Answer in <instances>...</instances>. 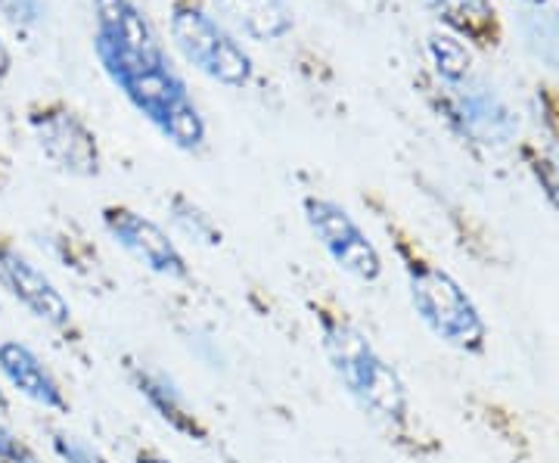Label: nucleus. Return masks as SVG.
<instances>
[{"instance_id":"1","label":"nucleus","mask_w":559,"mask_h":463,"mask_svg":"<svg viewBox=\"0 0 559 463\" xmlns=\"http://www.w3.org/2000/svg\"><path fill=\"white\" fill-rule=\"evenodd\" d=\"M320 345L348 399L370 417L373 424L401 426L411 414V395L401 373L382 358L370 336L345 314L320 311Z\"/></svg>"},{"instance_id":"2","label":"nucleus","mask_w":559,"mask_h":463,"mask_svg":"<svg viewBox=\"0 0 559 463\" xmlns=\"http://www.w3.org/2000/svg\"><path fill=\"white\" fill-rule=\"evenodd\" d=\"M404 274L411 305L426 330L457 352L479 355L488 343V323L481 318L476 299L463 289V283L439 264L423 259L404 264Z\"/></svg>"},{"instance_id":"3","label":"nucleus","mask_w":559,"mask_h":463,"mask_svg":"<svg viewBox=\"0 0 559 463\" xmlns=\"http://www.w3.org/2000/svg\"><path fill=\"white\" fill-rule=\"evenodd\" d=\"M112 84L128 97V103L150 121L162 138L178 150H200L205 143V119L193 103L187 84L168 60L134 66L112 75Z\"/></svg>"},{"instance_id":"4","label":"nucleus","mask_w":559,"mask_h":463,"mask_svg":"<svg viewBox=\"0 0 559 463\" xmlns=\"http://www.w3.org/2000/svg\"><path fill=\"white\" fill-rule=\"evenodd\" d=\"M171 38L190 66L227 87H242L252 79V60L242 44L221 25L209 10L197 3H175Z\"/></svg>"},{"instance_id":"5","label":"nucleus","mask_w":559,"mask_h":463,"mask_svg":"<svg viewBox=\"0 0 559 463\" xmlns=\"http://www.w3.org/2000/svg\"><path fill=\"white\" fill-rule=\"evenodd\" d=\"M305 222L311 227L314 240L323 246V252L352 274L360 283H377L382 277V256L373 240L364 234V227L355 222L348 209L340 202L323 200V197H308L305 200Z\"/></svg>"},{"instance_id":"6","label":"nucleus","mask_w":559,"mask_h":463,"mask_svg":"<svg viewBox=\"0 0 559 463\" xmlns=\"http://www.w3.org/2000/svg\"><path fill=\"white\" fill-rule=\"evenodd\" d=\"M97 13V57L112 79L121 69L168 60L153 25L134 7V0H94Z\"/></svg>"},{"instance_id":"7","label":"nucleus","mask_w":559,"mask_h":463,"mask_svg":"<svg viewBox=\"0 0 559 463\" xmlns=\"http://www.w3.org/2000/svg\"><path fill=\"white\" fill-rule=\"evenodd\" d=\"M444 119L457 131L463 141L500 150L510 146L520 134V119L507 106L491 84L479 79H463L451 84L444 97Z\"/></svg>"},{"instance_id":"8","label":"nucleus","mask_w":559,"mask_h":463,"mask_svg":"<svg viewBox=\"0 0 559 463\" xmlns=\"http://www.w3.org/2000/svg\"><path fill=\"white\" fill-rule=\"evenodd\" d=\"M103 224H106L109 237L150 274H156L162 281H187L190 277V264L183 259L175 237L153 218L140 215L128 205H109V209H103Z\"/></svg>"},{"instance_id":"9","label":"nucleus","mask_w":559,"mask_h":463,"mask_svg":"<svg viewBox=\"0 0 559 463\" xmlns=\"http://www.w3.org/2000/svg\"><path fill=\"white\" fill-rule=\"evenodd\" d=\"M32 134L40 153L66 175L75 178H97L100 175V146L97 134L72 112V109H44L32 116Z\"/></svg>"},{"instance_id":"10","label":"nucleus","mask_w":559,"mask_h":463,"mask_svg":"<svg viewBox=\"0 0 559 463\" xmlns=\"http://www.w3.org/2000/svg\"><path fill=\"white\" fill-rule=\"evenodd\" d=\"M0 286L40 323L57 330L72 323V305L60 293V286L50 281V274L38 262H32L10 242H0Z\"/></svg>"},{"instance_id":"11","label":"nucleus","mask_w":559,"mask_h":463,"mask_svg":"<svg viewBox=\"0 0 559 463\" xmlns=\"http://www.w3.org/2000/svg\"><path fill=\"white\" fill-rule=\"evenodd\" d=\"M128 380L162 424L171 426L178 436L190 439V442H205L209 429L171 373H165L162 367H153L146 361H131L128 364Z\"/></svg>"},{"instance_id":"12","label":"nucleus","mask_w":559,"mask_h":463,"mask_svg":"<svg viewBox=\"0 0 559 463\" xmlns=\"http://www.w3.org/2000/svg\"><path fill=\"white\" fill-rule=\"evenodd\" d=\"M0 377L10 383L13 392H20L22 399H28L44 411H57V414L69 411L66 392H62L60 380L53 377V370L40 361L38 352H32L20 340L0 343Z\"/></svg>"},{"instance_id":"13","label":"nucleus","mask_w":559,"mask_h":463,"mask_svg":"<svg viewBox=\"0 0 559 463\" xmlns=\"http://www.w3.org/2000/svg\"><path fill=\"white\" fill-rule=\"evenodd\" d=\"M227 25L252 40H277L293 32V10L286 0H209Z\"/></svg>"},{"instance_id":"14","label":"nucleus","mask_w":559,"mask_h":463,"mask_svg":"<svg viewBox=\"0 0 559 463\" xmlns=\"http://www.w3.org/2000/svg\"><path fill=\"white\" fill-rule=\"evenodd\" d=\"M426 7L448 28L473 40L495 38V7L491 0H426Z\"/></svg>"},{"instance_id":"15","label":"nucleus","mask_w":559,"mask_h":463,"mask_svg":"<svg viewBox=\"0 0 559 463\" xmlns=\"http://www.w3.org/2000/svg\"><path fill=\"white\" fill-rule=\"evenodd\" d=\"M168 212H171V218L180 227V234H187L193 242H200V246H221V237H224L221 227L193 200H187V197L178 193V197L168 200Z\"/></svg>"},{"instance_id":"16","label":"nucleus","mask_w":559,"mask_h":463,"mask_svg":"<svg viewBox=\"0 0 559 463\" xmlns=\"http://www.w3.org/2000/svg\"><path fill=\"white\" fill-rule=\"evenodd\" d=\"M429 57H432L439 75L448 84H457V81L469 79L473 54H469V47L457 35H432L429 38Z\"/></svg>"},{"instance_id":"17","label":"nucleus","mask_w":559,"mask_h":463,"mask_svg":"<svg viewBox=\"0 0 559 463\" xmlns=\"http://www.w3.org/2000/svg\"><path fill=\"white\" fill-rule=\"evenodd\" d=\"M53 451L62 463H109L97 444L84 442L75 432H53Z\"/></svg>"},{"instance_id":"18","label":"nucleus","mask_w":559,"mask_h":463,"mask_svg":"<svg viewBox=\"0 0 559 463\" xmlns=\"http://www.w3.org/2000/svg\"><path fill=\"white\" fill-rule=\"evenodd\" d=\"M47 7L44 0H0V20H7L13 28H35L44 20Z\"/></svg>"},{"instance_id":"19","label":"nucleus","mask_w":559,"mask_h":463,"mask_svg":"<svg viewBox=\"0 0 559 463\" xmlns=\"http://www.w3.org/2000/svg\"><path fill=\"white\" fill-rule=\"evenodd\" d=\"M0 463H40V458L16 429L0 424Z\"/></svg>"},{"instance_id":"20","label":"nucleus","mask_w":559,"mask_h":463,"mask_svg":"<svg viewBox=\"0 0 559 463\" xmlns=\"http://www.w3.org/2000/svg\"><path fill=\"white\" fill-rule=\"evenodd\" d=\"M538 178L547 187V197L559 205V141L538 162Z\"/></svg>"},{"instance_id":"21","label":"nucleus","mask_w":559,"mask_h":463,"mask_svg":"<svg viewBox=\"0 0 559 463\" xmlns=\"http://www.w3.org/2000/svg\"><path fill=\"white\" fill-rule=\"evenodd\" d=\"M134 463H175V461H168V458L159 454V451H138V454H134Z\"/></svg>"},{"instance_id":"22","label":"nucleus","mask_w":559,"mask_h":463,"mask_svg":"<svg viewBox=\"0 0 559 463\" xmlns=\"http://www.w3.org/2000/svg\"><path fill=\"white\" fill-rule=\"evenodd\" d=\"M7 69H10V54H7V47H3V40H0V79L7 75Z\"/></svg>"},{"instance_id":"23","label":"nucleus","mask_w":559,"mask_h":463,"mask_svg":"<svg viewBox=\"0 0 559 463\" xmlns=\"http://www.w3.org/2000/svg\"><path fill=\"white\" fill-rule=\"evenodd\" d=\"M10 411V404H7V399H3V392H0V414H7Z\"/></svg>"},{"instance_id":"24","label":"nucleus","mask_w":559,"mask_h":463,"mask_svg":"<svg viewBox=\"0 0 559 463\" xmlns=\"http://www.w3.org/2000/svg\"><path fill=\"white\" fill-rule=\"evenodd\" d=\"M525 3H544V0H525Z\"/></svg>"}]
</instances>
